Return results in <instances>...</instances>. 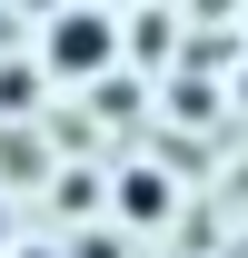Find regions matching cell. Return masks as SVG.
Returning a JSON list of instances; mask_svg holds the SVG:
<instances>
[{
	"mask_svg": "<svg viewBox=\"0 0 248 258\" xmlns=\"http://www.w3.org/2000/svg\"><path fill=\"white\" fill-rule=\"evenodd\" d=\"M119 60V30L99 20V10H60L50 20V70H70V80H90V70Z\"/></svg>",
	"mask_w": 248,
	"mask_h": 258,
	"instance_id": "6da1fadb",
	"label": "cell"
},
{
	"mask_svg": "<svg viewBox=\"0 0 248 258\" xmlns=\"http://www.w3.org/2000/svg\"><path fill=\"white\" fill-rule=\"evenodd\" d=\"M119 209H129V219H159V209H169V179H159V169H129V179H119Z\"/></svg>",
	"mask_w": 248,
	"mask_h": 258,
	"instance_id": "7a4b0ae2",
	"label": "cell"
},
{
	"mask_svg": "<svg viewBox=\"0 0 248 258\" xmlns=\"http://www.w3.org/2000/svg\"><path fill=\"white\" fill-rule=\"evenodd\" d=\"M20 258H60V248H20Z\"/></svg>",
	"mask_w": 248,
	"mask_h": 258,
	"instance_id": "3957f363",
	"label": "cell"
},
{
	"mask_svg": "<svg viewBox=\"0 0 248 258\" xmlns=\"http://www.w3.org/2000/svg\"><path fill=\"white\" fill-rule=\"evenodd\" d=\"M40 10H50V0H40Z\"/></svg>",
	"mask_w": 248,
	"mask_h": 258,
	"instance_id": "277c9868",
	"label": "cell"
}]
</instances>
